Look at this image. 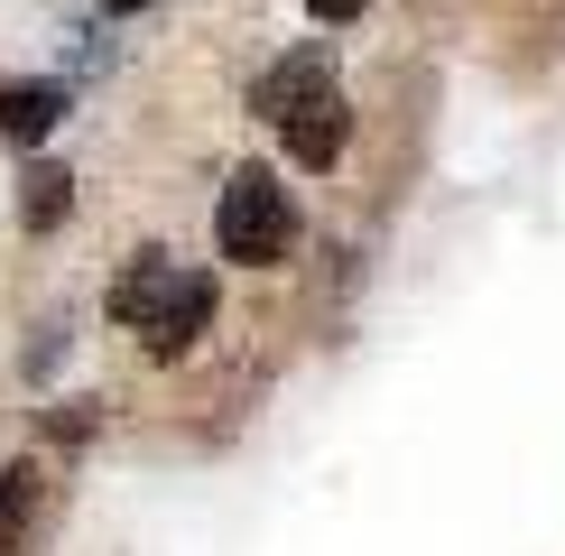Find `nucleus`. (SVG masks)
<instances>
[{
    "label": "nucleus",
    "mask_w": 565,
    "mask_h": 556,
    "mask_svg": "<svg viewBox=\"0 0 565 556\" xmlns=\"http://www.w3.org/2000/svg\"><path fill=\"white\" fill-rule=\"evenodd\" d=\"M111 316L139 324L158 353H185V343L204 334V316H214V278H204V269H177L168 250H139V260L111 278Z\"/></svg>",
    "instance_id": "nucleus-1"
},
{
    "label": "nucleus",
    "mask_w": 565,
    "mask_h": 556,
    "mask_svg": "<svg viewBox=\"0 0 565 556\" xmlns=\"http://www.w3.org/2000/svg\"><path fill=\"white\" fill-rule=\"evenodd\" d=\"M288 185H278L269 168H242L223 185V204H214V242H223V260H242V269H269V260H288Z\"/></svg>",
    "instance_id": "nucleus-2"
},
{
    "label": "nucleus",
    "mask_w": 565,
    "mask_h": 556,
    "mask_svg": "<svg viewBox=\"0 0 565 556\" xmlns=\"http://www.w3.org/2000/svg\"><path fill=\"white\" fill-rule=\"evenodd\" d=\"M278 130H288V158H297V168H334V158H343V103H334V93H316V103L288 111Z\"/></svg>",
    "instance_id": "nucleus-3"
},
{
    "label": "nucleus",
    "mask_w": 565,
    "mask_h": 556,
    "mask_svg": "<svg viewBox=\"0 0 565 556\" xmlns=\"http://www.w3.org/2000/svg\"><path fill=\"white\" fill-rule=\"evenodd\" d=\"M316 93H324V46H297L288 65H269V75H260V111H269V121H288V111H306Z\"/></svg>",
    "instance_id": "nucleus-4"
},
{
    "label": "nucleus",
    "mask_w": 565,
    "mask_h": 556,
    "mask_svg": "<svg viewBox=\"0 0 565 556\" xmlns=\"http://www.w3.org/2000/svg\"><path fill=\"white\" fill-rule=\"evenodd\" d=\"M56 111H65V84H10V93H0V130H10V139H46Z\"/></svg>",
    "instance_id": "nucleus-5"
},
{
    "label": "nucleus",
    "mask_w": 565,
    "mask_h": 556,
    "mask_svg": "<svg viewBox=\"0 0 565 556\" xmlns=\"http://www.w3.org/2000/svg\"><path fill=\"white\" fill-rule=\"evenodd\" d=\"M38 510V463H10V473H0V547L19 538V520H29Z\"/></svg>",
    "instance_id": "nucleus-6"
},
{
    "label": "nucleus",
    "mask_w": 565,
    "mask_h": 556,
    "mask_svg": "<svg viewBox=\"0 0 565 556\" xmlns=\"http://www.w3.org/2000/svg\"><path fill=\"white\" fill-rule=\"evenodd\" d=\"M65 185H75L65 168H29V204H19V214H29V232H46V223L65 214Z\"/></svg>",
    "instance_id": "nucleus-7"
},
{
    "label": "nucleus",
    "mask_w": 565,
    "mask_h": 556,
    "mask_svg": "<svg viewBox=\"0 0 565 556\" xmlns=\"http://www.w3.org/2000/svg\"><path fill=\"white\" fill-rule=\"evenodd\" d=\"M306 19H324V29H343V19H362V0H306Z\"/></svg>",
    "instance_id": "nucleus-8"
},
{
    "label": "nucleus",
    "mask_w": 565,
    "mask_h": 556,
    "mask_svg": "<svg viewBox=\"0 0 565 556\" xmlns=\"http://www.w3.org/2000/svg\"><path fill=\"white\" fill-rule=\"evenodd\" d=\"M103 10H149V0H103Z\"/></svg>",
    "instance_id": "nucleus-9"
}]
</instances>
